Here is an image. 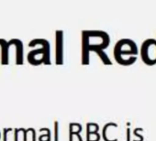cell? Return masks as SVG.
Masks as SVG:
<instances>
[{"instance_id":"6da1fadb","label":"cell","mask_w":156,"mask_h":141,"mask_svg":"<svg viewBox=\"0 0 156 141\" xmlns=\"http://www.w3.org/2000/svg\"><path fill=\"white\" fill-rule=\"evenodd\" d=\"M110 43L109 34L104 30L86 29L82 31V63H90V52L92 49L105 50Z\"/></svg>"},{"instance_id":"7a4b0ae2","label":"cell","mask_w":156,"mask_h":141,"mask_svg":"<svg viewBox=\"0 0 156 141\" xmlns=\"http://www.w3.org/2000/svg\"><path fill=\"white\" fill-rule=\"evenodd\" d=\"M139 50L136 42L131 39H120L115 44L113 54L116 61L121 65H130L137 60Z\"/></svg>"},{"instance_id":"3957f363","label":"cell","mask_w":156,"mask_h":141,"mask_svg":"<svg viewBox=\"0 0 156 141\" xmlns=\"http://www.w3.org/2000/svg\"><path fill=\"white\" fill-rule=\"evenodd\" d=\"M41 45V48L33 50L28 53V60L33 65H39L41 63L51 64V45L46 39H33L29 42L30 47L35 45Z\"/></svg>"},{"instance_id":"277c9868","label":"cell","mask_w":156,"mask_h":141,"mask_svg":"<svg viewBox=\"0 0 156 141\" xmlns=\"http://www.w3.org/2000/svg\"><path fill=\"white\" fill-rule=\"evenodd\" d=\"M140 57L147 65L156 64V40L146 39L140 47Z\"/></svg>"},{"instance_id":"5b68a950","label":"cell","mask_w":156,"mask_h":141,"mask_svg":"<svg viewBox=\"0 0 156 141\" xmlns=\"http://www.w3.org/2000/svg\"><path fill=\"white\" fill-rule=\"evenodd\" d=\"M63 30L57 29L55 31V63L58 65L63 64Z\"/></svg>"},{"instance_id":"8992f818","label":"cell","mask_w":156,"mask_h":141,"mask_svg":"<svg viewBox=\"0 0 156 141\" xmlns=\"http://www.w3.org/2000/svg\"><path fill=\"white\" fill-rule=\"evenodd\" d=\"M83 130V126L80 123L71 122L69 124V141H73V136L78 137V141H84L80 133Z\"/></svg>"},{"instance_id":"52a82bcc","label":"cell","mask_w":156,"mask_h":141,"mask_svg":"<svg viewBox=\"0 0 156 141\" xmlns=\"http://www.w3.org/2000/svg\"><path fill=\"white\" fill-rule=\"evenodd\" d=\"M12 45L11 40L7 41L4 39H0V46H1V64L7 65L9 64V47Z\"/></svg>"},{"instance_id":"ba28073f","label":"cell","mask_w":156,"mask_h":141,"mask_svg":"<svg viewBox=\"0 0 156 141\" xmlns=\"http://www.w3.org/2000/svg\"><path fill=\"white\" fill-rule=\"evenodd\" d=\"M13 45L16 46V64L21 65L24 62L23 59V43L20 39H12L11 40Z\"/></svg>"},{"instance_id":"9c48e42d","label":"cell","mask_w":156,"mask_h":141,"mask_svg":"<svg viewBox=\"0 0 156 141\" xmlns=\"http://www.w3.org/2000/svg\"><path fill=\"white\" fill-rule=\"evenodd\" d=\"M91 51H94L98 54V56L100 58L101 61L106 64V65H112V61L111 60L109 59L108 55L107 54V52L104 50H101V49H92Z\"/></svg>"},{"instance_id":"30bf717a","label":"cell","mask_w":156,"mask_h":141,"mask_svg":"<svg viewBox=\"0 0 156 141\" xmlns=\"http://www.w3.org/2000/svg\"><path fill=\"white\" fill-rule=\"evenodd\" d=\"M98 131H99V125L98 123H94V122L87 123V134L98 132Z\"/></svg>"},{"instance_id":"8fae6325","label":"cell","mask_w":156,"mask_h":141,"mask_svg":"<svg viewBox=\"0 0 156 141\" xmlns=\"http://www.w3.org/2000/svg\"><path fill=\"white\" fill-rule=\"evenodd\" d=\"M101 135L98 132L87 134V141H99Z\"/></svg>"},{"instance_id":"7c38bea8","label":"cell","mask_w":156,"mask_h":141,"mask_svg":"<svg viewBox=\"0 0 156 141\" xmlns=\"http://www.w3.org/2000/svg\"><path fill=\"white\" fill-rule=\"evenodd\" d=\"M46 131V135H41L39 137V141H43V138H46V141H51V129L48 127H44Z\"/></svg>"},{"instance_id":"4fadbf2b","label":"cell","mask_w":156,"mask_h":141,"mask_svg":"<svg viewBox=\"0 0 156 141\" xmlns=\"http://www.w3.org/2000/svg\"><path fill=\"white\" fill-rule=\"evenodd\" d=\"M54 141H59V122L54 121Z\"/></svg>"},{"instance_id":"5bb4252c","label":"cell","mask_w":156,"mask_h":141,"mask_svg":"<svg viewBox=\"0 0 156 141\" xmlns=\"http://www.w3.org/2000/svg\"><path fill=\"white\" fill-rule=\"evenodd\" d=\"M142 130H143V128H142V127H136V128L133 130V134L139 137V141H143V139H144V136H143L142 135L138 134V131H142Z\"/></svg>"},{"instance_id":"9a60e30c","label":"cell","mask_w":156,"mask_h":141,"mask_svg":"<svg viewBox=\"0 0 156 141\" xmlns=\"http://www.w3.org/2000/svg\"><path fill=\"white\" fill-rule=\"evenodd\" d=\"M10 131H12V128H5V127H4V129H3V141H8V136H7V135H8V133L10 132Z\"/></svg>"},{"instance_id":"2e32d148","label":"cell","mask_w":156,"mask_h":141,"mask_svg":"<svg viewBox=\"0 0 156 141\" xmlns=\"http://www.w3.org/2000/svg\"><path fill=\"white\" fill-rule=\"evenodd\" d=\"M130 128L128 127L126 129V141H130Z\"/></svg>"},{"instance_id":"e0dca14e","label":"cell","mask_w":156,"mask_h":141,"mask_svg":"<svg viewBox=\"0 0 156 141\" xmlns=\"http://www.w3.org/2000/svg\"><path fill=\"white\" fill-rule=\"evenodd\" d=\"M29 129H30V128H29ZM30 131L32 132V141H36V131H35V129L32 128V127H30Z\"/></svg>"},{"instance_id":"ac0fdd59","label":"cell","mask_w":156,"mask_h":141,"mask_svg":"<svg viewBox=\"0 0 156 141\" xmlns=\"http://www.w3.org/2000/svg\"><path fill=\"white\" fill-rule=\"evenodd\" d=\"M15 137H14V141H19V128H15Z\"/></svg>"},{"instance_id":"d6986e66","label":"cell","mask_w":156,"mask_h":141,"mask_svg":"<svg viewBox=\"0 0 156 141\" xmlns=\"http://www.w3.org/2000/svg\"><path fill=\"white\" fill-rule=\"evenodd\" d=\"M127 126H128V127H129L130 126V122H127Z\"/></svg>"},{"instance_id":"ffe728a7","label":"cell","mask_w":156,"mask_h":141,"mask_svg":"<svg viewBox=\"0 0 156 141\" xmlns=\"http://www.w3.org/2000/svg\"><path fill=\"white\" fill-rule=\"evenodd\" d=\"M0 137H1V133H0Z\"/></svg>"}]
</instances>
